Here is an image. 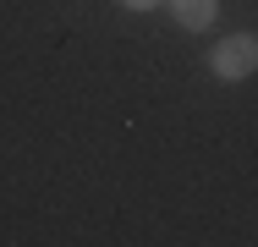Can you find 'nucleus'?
I'll use <instances>...</instances> for the list:
<instances>
[{"label": "nucleus", "mask_w": 258, "mask_h": 247, "mask_svg": "<svg viewBox=\"0 0 258 247\" xmlns=\"http://www.w3.org/2000/svg\"><path fill=\"white\" fill-rule=\"evenodd\" d=\"M209 72H214L220 83L253 77L258 72V33H231V39H220V44L209 49Z\"/></svg>", "instance_id": "1"}, {"label": "nucleus", "mask_w": 258, "mask_h": 247, "mask_svg": "<svg viewBox=\"0 0 258 247\" xmlns=\"http://www.w3.org/2000/svg\"><path fill=\"white\" fill-rule=\"evenodd\" d=\"M214 11H220V0H170V17L187 33H204L209 22H214Z\"/></svg>", "instance_id": "2"}, {"label": "nucleus", "mask_w": 258, "mask_h": 247, "mask_svg": "<svg viewBox=\"0 0 258 247\" xmlns=\"http://www.w3.org/2000/svg\"><path fill=\"white\" fill-rule=\"evenodd\" d=\"M126 11H149V6H159V0H121Z\"/></svg>", "instance_id": "3"}]
</instances>
